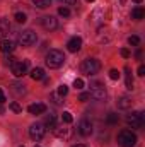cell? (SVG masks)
<instances>
[{
    "instance_id": "cell-1",
    "label": "cell",
    "mask_w": 145,
    "mask_h": 147,
    "mask_svg": "<svg viewBox=\"0 0 145 147\" xmlns=\"http://www.w3.org/2000/svg\"><path fill=\"white\" fill-rule=\"evenodd\" d=\"M44 62H46V65H48L50 69H60V67L65 63V55H63V51H60V50H50Z\"/></svg>"
},
{
    "instance_id": "cell-2",
    "label": "cell",
    "mask_w": 145,
    "mask_h": 147,
    "mask_svg": "<svg viewBox=\"0 0 145 147\" xmlns=\"http://www.w3.org/2000/svg\"><path fill=\"white\" fill-rule=\"evenodd\" d=\"M80 70H82V74H85V75H89V77H91V75H96V74L101 70V62L96 60V58H87V60L82 62Z\"/></svg>"
},
{
    "instance_id": "cell-3",
    "label": "cell",
    "mask_w": 145,
    "mask_h": 147,
    "mask_svg": "<svg viewBox=\"0 0 145 147\" xmlns=\"http://www.w3.org/2000/svg\"><path fill=\"white\" fill-rule=\"evenodd\" d=\"M118 144L119 147H133L137 144V135L132 130H121L118 134Z\"/></svg>"
},
{
    "instance_id": "cell-4",
    "label": "cell",
    "mask_w": 145,
    "mask_h": 147,
    "mask_svg": "<svg viewBox=\"0 0 145 147\" xmlns=\"http://www.w3.org/2000/svg\"><path fill=\"white\" fill-rule=\"evenodd\" d=\"M126 123L132 127V128H142L145 123V116L142 111H133L132 115L126 116Z\"/></svg>"
},
{
    "instance_id": "cell-5",
    "label": "cell",
    "mask_w": 145,
    "mask_h": 147,
    "mask_svg": "<svg viewBox=\"0 0 145 147\" xmlns=\"http://www.w3.org/2000/svg\"><path fill=\"white\" fill-rule=\"evenodd\" d=\"M28 69H29V62L28 60H15L12 65H10V70L15 77H22L28 74Z\"/></svg>"
},
{
    "instance_id": "cell-6",
    "label": "cell",
    "mask_w": 145,
    "mask_h": 147,
    "mask_svg": "<svg viewBox=\"0 0 145 147\" xmlns=\"http://www.w3.org/2000/svg\"><path fill=\"white\" fill-rule=\"evenodd\" d=\"M36 33L34 31H31V29H26V31H22V33H19V43L22 45V46H33L34 43H36Z\"/></svg>"
},
{
    "instance_id": "cell-7",
    "label": "cell",
    "mask_w": 145,
    "mask_h": 147,
    "mask_svg": "<svg viewBox=\"0 0 145 147\" xmlns=\"http://www.w3.org/2000/svg\"><path fill=\"white\" fill-rule=\"evenodd\" d=\"M44 132H46V128H44L43 123H34V125H31V128H29V135H31V139L36 140V142H39V140L44 137Z\"/></svg>"
},
{
    "instance_id": "cell-8",
    "label": "cell",
    "mask_w": 145,
    "mask_h": 147,
    "mask_svg": "<svg viewBox=\"0 0 145 147\" xmlns=\"http://www.w3.org/2000/svg\"><path fill=\"white\" fill-rule=\"evenodd\" d=\"M77 130H79V134H80V135H84V137H89V135L92 134V130H94V127H92V121H91V120H87V118L80 120V121H79V127H77Z\"/></svg>"
},
{
    "instance_id": "cell-9",
    "label": "cell",
    "mask_w": 145,
    "mask_h": 147,
    "mask_svg": "<svg viewBox=\"0 0 145 147\" xmlns=\"http://www.w3.org/2000/svg\"><path fill=\"white\" fill-rule=\"evenodd\" d=\"M41 26H43L46 31H53V29L58 28V21H56L53 16H44V17L41 19Z\"/></svg>"
},
{
    "instance_id": "cell-10",
    "label": "cell",
    "mask_w": 145,
    "mask_h": 147,
    "mask_svg": "<svg viewBox=\"0 0 145 147\" xmlns=\"http://www.w3.org/2000/svg\"><path fill=\"white\" fill-rule=\"evenodd\" d=\"M91 96L92 98H96V99H106V96H108V92H106V89H104V86H101V84H92V91H91Z\"/></svg>"
},
{
    "instance_id": "cell-11",
    "label": "cell",
    "mask_w": 145,
    "mask_h": 147,
    "mask_svg": "<svg viewBox=\"0 0 145 147\" xmlns=\"http://www.w3.org/2000/svg\"><path fill=\"white\" fill-rule=\"evenodd\" d=\"M67 48H68V51L77 53V51L82 48V38H80V36L70 38V39H68V43H67Z\"/></svg>"
},
{
    "instance_id": "cell-12",
    "label": "cell",
    "mask_w": 145,
    "mask_h": 147,
    "mask_svg": "<svg viewBox=\"0 0 145 147\" xmlns=\"http://www.w3.org/2000/svg\"><path fill=\"white\" fill-rule=\"evenodd\" d=\"M14 50H15V43H14V41L3 39V41L0 43V51H3V53H12Z\"/></svg>"
},
{
    "instance_id": "cell-13",
    "label": "cell",
    "mask_w": 145,
    "mask_h": 147,
    "mask_svg": "<svg viewBox=\"0 0 145 147\" xmlns=\"http://www.w3.org/2000/svg\"><path fill=\"white\" fill-rule=\"evenodd\" d=\"M28 111L31 113V115H41V113H44L46 111V105H43V103H34V105H31Z\"/></svg>"
},
{
    "instance_id": "cell-14",
    "label": "cell",
    "mask_w": 145,
    "mask_h": 147,
    "mask_svg": "<svg viewBox=\"0 0 145 147\" xmlns=\"http://www.w3.org/2000/svg\"><path fill=\"white\" fill-rule=\"evenodd\" d=\"M132 98H128V96H121L119 99H118V108L119 110H130L132 108Z\"/></svg>"
},
{
    "instance_id": "cell-15",
    "label": "cell",
    "mask_w": 145,
    "mask_h": 147,
    "mask_svg": "<svg viewBox=\"0 0 145 147\" xmlns=\"http://www.w3.org/2000/svg\"><path fill=\"white\" fill-rule=\"evenodd\" d=\"M53 132H55V135L58 139H70V135H72V130L70 128H58V127H55Z\"/></svg>"
},
{
    "instance_id": "cell-16",
    "label": "cell",
    "mask_w": 145,
    "mask_h": 147,
    "mask_svg": "<svg viewBox=\"0 0 145 147\" xmlns=\"http://www.w3.org/2000/svg\"><path fill=\"white\" fill-rule=\"evenodd\" d=\"M9 33H10V24H9V21L2 19V21H0V39L7 38Z\"/></svg>"
},
{
    "instance_id": "cell-17",
    "label": "cell",
    "mask_w": 145,
    "mask_h": 147,
    "mask_svg": "<svg viewBox=\"0 0 145 147\" xmlns=\"http://www.w3.org/2000/svg\"><path fill=\"white\" fill-rule=\"evenodd\" d=\"M145 17V10H144V7H135L133 10H132V19H135V21H142Z\"/></svg>"
},
{
    "instance_id": "cell-18",
    "label": "cell",
    "mask_w": 145,
    "mask_h": 147,
    "mask_svg": "<svg viewBox=\"0 0 145 147\" xmlns=\"http://www.w3.org/2000/svg\"><path fill=\"white\" fill-rule=\"evenodd\" d=\"M125 84L128 89H133V77H132V72L128 67H125Z\"/></svg>"
},
{
    "instance_id": "cell-19",
    "label": "cell",
    "mask_w": 145,
    "mask_h": 147,
    "mask_svg": "<svg viewBox=\"0 0 145 147\" xmlns=\"http://www.w3.org/2000/svg\"><path fill=\"white\" fill-rule=\"evenodd\" d=\"M44 125L48 127V128H55L56 127V116L55 115H46V118H44Z\"/></svg>"
},
{
    "instance_id": "cell-20",
    "label": "cell",
    "mask_w": 145,
    "mask_h": 147,
    "mask_svg": "<svg viewBox=\"0 0 145 147\" xmlns=\"http://www.w3.org/2000/svg\"><path fill=\"white\" fill-rule=\"evenodd\" d=\"M31 77H33L34 80H41V79H44V70L39 69V67H36V69L31 72Z\"/></svg>"
},
{
    "instance_id": "cell-21",
    "label": "cell",
    "mask_w": 145,
    "mask_h": 147,
    "mask_svg": "<svg viewBox=\"0 0 145 147\" xmlns=\"http://www.w3.org/2000/svg\"><path fill=\"white\" fill-rule=\"evenodd\" d=\"M33 3L36 5L38 9H46L51 5V0H33Z\"/></svg>"
},
{
    "instance_id": "cell-22",
    "label": "cell",
    "mask_w": 145,
    "mask_h": 147,
    "mask_svg": "<svg viewBox=\"0 0 145 147\" xmlns=\"http://www.w3.org/2000/svg\"><path fill=\"white\" fill-rule=\"evenodd\" d=\"M118 120H119V116H118L116 113H109L108 118H106V121H108L109 125H116V123H118Z\"/></svg>"
},
{
    "instance_id": "cell-23",
    "label": "cell",
    "mask_w": 145,
    "mask_h": 147,
    "mask_svg": "<svg viewBox=\"0 0 145 147\" xmlns=\"http://www.w3.org/2000/svg\"><path fill=\"white\" fill-rule=\"evenodd\" d=\"M14 19H15V21H17L19 24H24V22L28 21V16H26L24 12H17V14L14 16Z\"/></svg>"
},
{
    "instance_id": "cell-24",
    "label": "cell",
    "mask_w": 145,
    "mask_h": 147,
    "mask_svg": "<svg viewBox=\"0 0 145 147\" xmlns=\"http://www.w3.org/2000/svg\"><path fill=\"white\" fill-rule=\"evenodd\" d=\"M62 120H63L65 123H72V121H73L72 113H68V111H63V115H62Z\"/></svg>"
},
{
    "instance_id": "cell-25",
    "label": "cell",
    "mask_w": 145,
    "mask_h": 147,
    "mask_svg": "<svg viewBox=\"0 0 145 147\" xmlns=\"http://www.w3.org/2000/svg\"><path fill=\"white\" fill-rule=\"evenodd\" d=\"M128 43H130L132 46H138V45H140V38L138 36H130L128 38Z\"/></svg>"
},
{
    "instance_id": "cell-26",
    "label": "cell",
    "mask_w": 145,
    "mask_h": 147,
    "mask_svg": "<svg viewBox=\"0 0 145 147\" xmlns=\"http://www.w3.org/2000/svg\"><path fill=\"white\" fill-rule=\"evenodd\" d=\"M68 94V87L65 86V84H62L60 87H58V96H67Z\"/></svg>"
},
{
    "instance_id": "cell-27",
    "label": "cell",
    "mask_w": 145,
    "mask_h": 147,
    "mask_svg": "<svg viewBox=\"0 0 145 147\" xmlns=\"http://www.w3.org/2000/svg\"><path fill=\"white\" fill-rule=\"evenodd\" d=\"M58 14H60L62 17H68V16H70V10H68L67 7H60V9H58Z\"/></svg>"
},
{
    "instance_id": "cell-28",
    "label": "cell",
    "mask_w": 145,
    "mask_h": 147,
    "mask_svg": "<svg viewBox=\"0 0 145 147\" xmlns=\"http://www.w3.org/2000/svg\"><path fill=\"white\" fill-rule=\"evenodd\" d=\"M73 87L75 89H84V80L82 79H75L73 80Z\"/></svg>"
},
{
    "instance_id": "cell-29",
    "label": "cell",
    "mask_w": 145,
    "mask_h": 147,
    "mask_svg": "<svg viewBox=\"0 0 145 147\" xmlns=\"http://www.w3.org/2000/svg\"><path fill=\"white\" fill-rule=\"evenodd\" d=\"M10 110L15 111V113H21L22 108H21V105H19V103H15V101H14V103H10Z\"/></svg>"
},
{
    "instance_id": "cell-30",
    "label": "cell",
    "mask_w": 145,
    "mask_h": 147,
    "mask_svg": "<svg viewBox=\"0 0 145 147\" xmlns=\"http://www.w3.org/2000/svg\"><path fill=\"white\" fill-rule=\"evenodd\" d=\"M109 77H111L113 80H118V79H119V72H118L116 69H113V70H109Z\"/></svg>"
},
{
    "instance_id": "cell-31",
    "label": "cell",
    "mask_w": 145,
    "mask_h": 147,
    "mask_svg": "<svg viewBox=\"0 0 145 147\" xmlns=\"http://www.w3.org/2000/svg\"><path fill=\"white\" fill-rule=\"evenodd\" d=\"M12 87H14V91H15V92H19V94H21V92H24V86H21V84H14Z\"/></svg>"
},
{
    "instance_id": "cell-32",
    "label": "cell",
    "mask_w": 145,
    "mask_h": 147,
    "mask_svg": "<svg viewBox=\"0 0 145 147\" xmlns=\"http://www.w3.org/2000/svg\"><path fill=\"white\" fill-rule=\"evenodd\" d=\"M79 99H80V101H87V99H91V92H82V94L79 96Z\"/></svg>"
},
{
    "instance_id": "cell-33",
    "label": "cell",
    "mask_w": 145,
    "mask_h": 147,
    "mask_svg": "<svg viewBox=\"0 0 145 147\" xmlns=\"http://www.w3.org/2000/svg\"><path fill=\"white\" fill-rule=\"evenodd\" d=\"M119 53H121V57H123V58H128V57H130V50H126V48H121V50H119Z\"/></svg>"
},
{
    "instance_id": "cell-34",
    "label": "cell",
    "mask_w": 145,
    "mask_h": 147,
    "mask_svg": "<svg viewBox=\"0 0 145 147\" xmlns=\"http://www.w3.org/2000/svg\"><path fill=\"white\" fill-rule=\"evenodd\" d=\"M62 3H67V5H73V3H77V0H60Z\"/></svg>"
},
{
    "instance_id": "cell-35",
    "label": "cell",
    "mask_w": 145,
    "mask_h": 147,
    "mask_svg": "<svg viewBox=\"0 0 145 147\" xmlns=\"http://www.w3.org/2000/svg\"><path fill=\"white\" fill-rule=\"evenodd\" d=\"M5 62H7L9 65H12V63L15 62V58H14V57H7V58H5Z\"/></svg>"
},
{
    "instance_id": "cell-36",
    "label": "cell",
    "mask_w": 145,
    "mask_h": 147,
    "mask_svg": "<svg viewBox=\"0 0 145 147\" xmlns=\"http://www.w3.org/2000/svg\"><path fill=\"white\" fill-rule=\"evenodd\" d=\"M5 103V94H3V91L0 89V105H3Z\"/></svg>"
},
{
    "instance_id": "cell-37",
    "label": "cell",
    "mask_w": 145,
    "mask_h": 147,
    "mask_svg": "<svg viewBox=\"0 0 145 147\" xmlns=\"http://www.w3.org/2000/svg\"><path fill=\"white\" fill-rule=\"evenodd\" d=\"M137 72H138V75H145V67H144V65H140Z\"/></svg>"
},
{
    "instance_id": "cell-38",
    "label": "cell",
    "mask_w": 145,
    "mask_h": 147,
    "mask_svg": "<svg viewBox=\"0 0 145 147\" xmlns=\"http://www.w3.org/2000/svg\"><path fill=\"white\" fill-rule=\"evenodd\" d=\"M51 99H53V103H55V105H60V101H58L56 94H51Z\"/></svg>"
},
{
    "instance_id": "cell-39",
    "label": "cell",
    "mask_w": 145,
    "mask_h": 147,
    "mask_svg": "<svg viewBox=\"0 0 145 147\" xmlns=\"http://www.w3.org/2000/svg\"><path fill=\"white\" fill-rule=\"evenodd\" d=\"M73 147H87V146H84V144H77V146H73Z\"/></svg>"
},
{
    "instance_id": "cell-40",
    "label": "cell",
    "mask_w": 145,
    "mask_h": 147,
    "mask_svg": "<svg viewBox=\"0 0 145 147\" xmlns=\"http://www.w3.org/2000/svg\"><path fill=\"white\" fill-rule=\"evenodd\" d=\"M133 2H137V3H142V0H133Z\"/></svg>"
},
{
    "instance_id": "cell-41",
    "label": "cell",
    "mask_w": 145,
    "mask_h": 147,
    "mask_svg": "<svg viewBox=\"0 0 145 147\" xmlns=\"http://www.w3.org/2000/svg\"><path fill=\"white\" fill-rule=\"evenodd\" d=\"M125 2H126V0H119V3H125Z\"/></svg>"
},
{
    "instance_id": "cell-42",
    "label": "cell",
    "mask_w": 145,
    "mask_h": 147,
    "mask_svg": "<svg viewBox=\"0 0 145 147\" xmlns=\"http://www.w3.org/2000/svg\"><path fill=\"white\" fill-rule=\"evenodd\" d=\"M85 2H89V3H91V2H94V0H85Z\"/></svg>"
},
{
    "instance_id": "cell-43",
    "label": "cell",
    "mask_w": 145,
    "mask_h": 147,
    "mask_svg": "<svg viewBox=\"0 0 145 147\" xmlns=\"http://www.w3.org/2000/svg\"><path fill=\"white\" fill-rule=\"evenodd\" d=\"M21 147H24V146H21Z\"/></svg>"
},
{
    "instance_id": "cell-44",
    "label": "cell",
    "mask_w": 145,
    "mask_h": 147,
    "mask_svg": "<svg viewBox=\"0 0 145 147\" xmlns=\"http://www.w3.org/2000/svg\"><path fill=\"white\" fill-rule=\"evenodd\" d=\"M36 147H39V146H36Z\"/></svg>"
}]
</instances>
